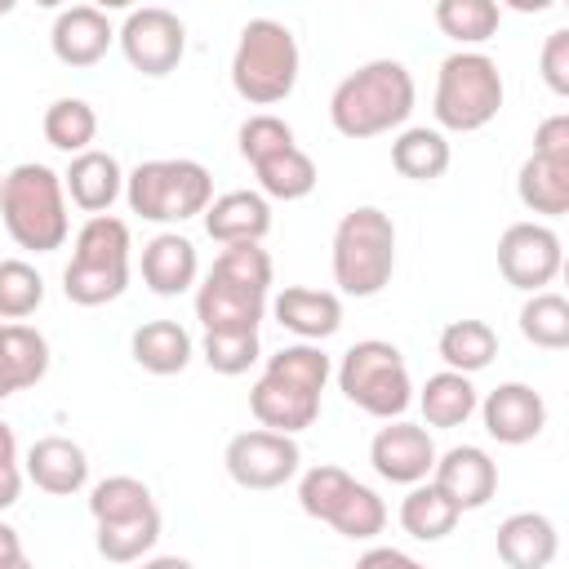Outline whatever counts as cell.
I'll list each match as a JSON object with an SVG mask.
<instances>
[{
    "label": "cell",
    "instance_id": "obj_48",
    "mask_svg": "<svg viewBox=\"0 0 569 569\" xmlns=\"http://www.w3.org/2000/svg\"><path fill=\"white\" fill-rule=\"evenodd\" d=\"M0 182H4V173H0Z\"/></svg>",
    "mask_w": 569,
    "mask_h": 569
},
{
    "label": "cell",
    "instance_id": "obj_34",
    "mask_svg": "<svg viewBox=\"0 0 569 569\" xmlns=\"http://www.w3.org/2000/svg\"><path fill=\"white\" fill-rule=\"evenodd\" d=\"M40 129H44V142L53 151H67V156H80L93 147L98 138V111L84 102V98H53L40 116Z\"/></svg>",
    "mask_w": 569,
    "mask_h": 569
},
{
    "label": "cell",
    "instance_id": "obj_25",
    "mask_svg": "<svg viewBox=\"0 0 569 569\" xmlns=\"http://www.w3.org/2000/svg\"><path fill=\"white\" fill-rule=\"evenodd\" d=\"M49 373V338L36 325L0 320V400L36 387Z\"/></svg>",
    "mask_w": 569,
    "mask_h": 569
},
{
    "label": "cell",
    "instance_id": "obj_20",
    "mask_svg": "<svg viewBox=\"0 0 569 569\" xmlns=\"http://www.w3.org/2000/svg\"><path fill=\"white\" fill-rule=\"evenodd\" d=\"M22 476L49 498H71L89 485V453L71 436H40L22 453Z\"/></svg>",
    "mask_w": 569,
    "mask_h": 569
},
{
    "label": "cell",
    "instance_id": "obj_45",
    "mask_svg": "<svg viewBox=\"0 0 569 569\" xmlns=\"http://www.w3.org/2000/svg\"><path fill=\"white\" fill-rule=\"evenodd\" d=\"M18 556H27V551H22V538H18L13 525L0 520V565H9V560H18Z\"/></svg>",
    "mask_w": 569,
    "mask_h": 569
},
{
    "label": "cell",
    "instance_id": "obj_23",
    "mask_svg": "<svg viewBox=\"0 0 569 569\" xmlns=\"http://www.w3.org/2000/svg\"><path fill=\"white\" fill-rule=\"evenodd\" d=\"M493 551L507 569H547L560 551L556 520L542 511H511L493 533Z\"/></svg>",
    "mask_w": 569,
    "mask_h": 569
},
{
    "label": "cell",
    "instance_id": "obj_18",
    "mask_svg": "<svg viewBox=\"0 0 569 569\" xmlns=\"http://www.w3.org/2000/svg\"><path fill=\"white\" fill-rule=\"evenodd\" d=\"M116 44V27L98 4H71L49 27V49L62 67H93Z\"/></svg>",
    "mask_w": 569,
    "mask_h": 569
},
{
    "label": "cell",
    "instance_id": "obj_12",
    "mask_svg": "<svg viewBox=\"0 0 569 569\" xmlns=\"http://www.w3.org/2000/svg\"><path fill=\"white\" fill-rule=\"evenodd\" d=\"M116 44L133 71L160 80V76L178 71V62L187 58V27L173 9L142 4V9L124 13V22L116 27Z\"/></svg>",
    "mask_w": 569,
    "mask_h": 569
},
{
    "label": "cell",
    "instance_id": "obj_19",
    "mask_svg": "<svg viewBox=\"0 0 569 569\" xmlns=\"http://www.w3.org/2000/svg\"><path fill=\"white\" fill-rule=\"evenodd\" d=\"M267 311L276 316L280 329H289L298 342H325L342 329V298L333 289H311V284H284Z\"/></svg>",
    "mask_w": 569,
    "mask_h": 569
},
{
    "label": "cell",
    "instance_id": "obj_41",
    "mask_svg": "<svg viewBox=\"0 0 569 569\" xmlns=\"http://www.w3.org/2000/svg\"><path fill=\"white\" fill-rule=\"evenodd\" d=\"M538 71L556 98H569V27L547 31L542 53H538Z\"/></svg>",
    "mask_w": 569,
    "mask_h": 569
},
{
    "label": "cell",
    "instance_id": "obj_38",
    "mask_svg": "<svg viewBox=\"0 0 569 569\" xmlns=\"http://www.w3.org/2000/svg\"><path fill=\"white\" fill-rule=\"evenodd\" d=\"M147 507H156V498H151V489L138 476H107V480H98L89 489V516H93V525L120 520V516H138Z\"/></svg>",
    "mask_w": 569,
    "mask_h": 569
},
{
    "label": "cell",
    "instance_id": "obj_46",
    "mask_svg": "<svg viewBox=\"0 0 569 569\" xmlns=\"http://www.w3.org/2000/svg\"><path fill=\"white\" fill-rule=\"evenodd\" d=\"M142 569H196L187 556H147V560H138Z\"/></svg>",
    "mask_w": 569,
    "mask_h": 569
},
{
    "label": "cell",
    "instance_id": "obj_28",
    "mask_svg": "<svg viewBox=\"0 0 569 569\" xmlns=\"http://www.w3.org/2000/svg\"><path fill=\"white\" fill-rule=\"evenodd\" d=\"M418 409H422V427H436V431H453L462 427L476 405H480V391L467 373H453V369H440L431 373L422 387H418Z\"/></svg>",
    "mask_w": 569,
    "mask_h": 569
},
{
    "label": "cell",
    "instance_id": "obj_9",
    "mask_svg": "<svg viewBox=\"0 0 569 569\" xmlns=\"http://www.w3.org/2000/svg\"><path fill=\"white\" fill-rule=\"evenodd\" d=\"M502 98H507V84H502L498 62L480 49H453L436 71V93H431L436 129L476 133L489 120H498Z\"/></svg>",
    "mask_w": 569,
    "mask_h": 569
},
{
    "label": "cell",
    "instance_id": "obj_35",
    "mask_svg": "<svg viewBox=\"0 0 569 569\" xmlns=\"http://www.w3.org/2000/svg\"><path fill=\"white\" fill-rule=\"evenodd\" d=\"M431 18H436V27H440L453 44L476 49V44H485V40L498 36L502 9H498L493 0H440V4L431 9Z\"/></svg>",
    "mask_w": 569,
    "mask_h": 569
},
{
    "label": "cell",
    "instance_id": "obj_24",
    "mask_svg": "<svg viewBox=\"0 0 569 569\" xmlns=\"http://www.w3.org/2000/svg\"><path fill=\"white\" fill-rule=\"evenodd\" d=\"M209 240L227 244H262L271 231V200H262L258 191H222L209 200V209L200 213Z\"/></svg>",
    "mask_w": 569,
    "mask_h": 569
},
{
    "label": "cell",
    "instance_id": "obj_26",
    "mask_svg": "<svg viewBox=\"0 0 569 569\" xmlns=\"http://www.w3.org/2000/svg\"><path fill=\"white\" fill-rule=\"evenodd\" d=\"M249 169H253V178H258V196H262V200H284V204H289V200H307V196L316 191V182H320L316 160H311L298 142L258 156Z\"/></svg>",
    "mask_w": 569,
    "mask_h": 569
},
{
    "label": "cell",
    "instance_id": "obj_4",
    "mask_svg": "<svg viewBox=\"0 0 569 569\" xmlns=\"http://www.w3.org/2000/svg\"><path fill=\"white\" fill-rule=\"evenodd\" d=\"M0 222L18 249H31V253L62 249L71 236L62 173L40 160L13 164L0 182Z\"/></svg>",
    "mask_w": 569,
    "mask_h": 569
},
{
    "label": "cell",
    "instance_id": "obj_31",
    "mask_svg": "<svg viewBox=\"0 0 569 569\" xmlns=\"http://www.w3.org/2000/svg\"><path fill=\"white\" fill-rule=\"evenodd\" d=\"M516 196L529 213H542V218L569 213V164L529 151L520 173H516Z\"/></svg>",
    "mask_w": 569,
    "mask_h": 569
},
{
    "label": "cell",
    "instance_id": "obj_27",
    "mask_svg": "<svg viewBox=\"0 0 569 569\" xmlns=\"http://www.w3.org/2000/svg\"><path fill=\"white\" fill-rule=\"evenodd\" d=\"M129 351H133L138 369H147L156 378H173V373H182L191 365L196 342H191V333L178 320H147V325L133 329Z\"/></svg>",
    "mask_w": 569,
    "mask_h": 569
},
{
    "label": "cell",
    "instance_id": "obj_37",
    "mask_svg": "<svg viewBox=\"0 0 569 569\" xmlns=\"http://www.w3.org/2000/svg\"><path fill=\"white\" fill-rule=\"evenodd\" d=\"M44 302V276L27 258H0V320L22 325Z\"/></svg>",
    "mask_w": 569,
    "mask_h": 569
},
{
    "label": "cell",
    "instance_id": "obj_40",
    "mask_svg": "<svg viewBox=\"0 0 569 569\" xmlns=\"http://www.w3.org/2000/svg\"><path fill=\"white\" fill-rule=\"evenodd\" d=\"M236 142H240V156L253 164L258 156H267V151H276V147H289V142H298V138H293V124L280 120L276 111H253V116L240 124Z\"/></svg>",
    "mask_w": 569,
    "mask_h": 569
},
{
    "label": "cell",
    "instance_id": "obj_3",
    "mask_svg": "<svg viewBox=\"0 0 569 569\" xmlns=\"http://www.w3.org/2000/svg\"><path fill=\"white\" fill-rule=\"evenodd\" d=\"M271 253L262 244H227L196 284V320L204 333H258L271 302Z\"/></svg>",
    "mask_w": 569,
    "mask_h": 569
},
{
    "label": "cell",
    "instance_id": "obj_11",
    "mask_svg": "<svg viewBox=\"0 0 569 569\" xmlns=\"http://www.w3.org/2000/svg\"><path fill=\"white\" fill-rule=\"evenodd\" d=\"M298 507L329 525L333 533L351 538V542H369L387 529V502L360 485L351 471L333 467V462H320V467H307L302 480H298Z\"/></svg>",
    "mask_w": 569,
    "mask_h": 569
},
{
    "label": "cell",
    "instance_id": "obj_30",
    "mask_svg": "<svg viewBox=\"0 0 569 569\" xmlns=\"http://www.w3.org/2000/svg\"><path fill=\"white\" fill-rule=\"evenodd\" d=\"M160 525H164L160 507H147L138 516H120V520H102V525H93V547L111 565H138L156 551Z\"/></svg>",
    "mask_w": 569,
    "mask_h": 569
},
{
    "label": "cell",
    "instance_id": "obj_32",
    "mask_svg": "<svg viewBox=\"0 0 569 569\" xmlns=\"http://www.w3.org/2000/svg\"><path fill=\"white\" fill-rule=\"evenodd\" d=\"M436 351H440L445 369L471 378V373H480V369L493 365V356H498V333H493L489 320H471V316H462V320H449V325L440 329Z\"/></svg>",
    "mask_w": 569,
    "mask_h": 569
},
{
    "label": "cell",
    "instance_id": "obj_15",
    "mask_svg": "<svg viewBox=\"0 0 569 569\" xmlns=\"http://www.w3.org/2000/svg\"><path fill=\"white\" fill-rule=\"evenodd\" d=\"M436 440L422 422H405V418H391L387 427L373 431L369 440V467L387 480V485H422L431 480V467H436Z\"/></svg>",
    "mask_w": 569,
    "mask_h": 569
},
{
    "label": "cell",
    "instance_id": "obj_13",
    "mask_svg": "<svg viewBox=\"0 0 569 569\" xmlns=\"http://www.w3.org/2000/svg\"><path fill=\"white\" fill-rule=\"evenodd\" d=\"M222 467L227 476L240 485V489H253V493H267V489H280L298 476L302 467V449H298V436H280V431H267V427H249V431H236L222 449Z\"/></svg>",
    "mask_w": 569,
    "mask_h": 569
},
{
    "label": "cell",
    "instance_id": "obj_5",
    "mask_svg": "<svg viewBox=\"0 0 569 569\" xmlns=\"http://www.w3.org/2000/svg\"><path fill=\"white\" fill-rule=\"evenodd\" d=\"M329 267L338 298H378L396 276V222L378 204H356L338 218Z\"/></svg>",
    "mask_w": 569,
    "mask_h": 569
},
{
    "label": "cell",
    "instance_id": "obj_36",
    "mask_svg": "<svg viewBox=\"0 0 569 569\" xmlns=\"http://www.w3.org/2000/svg\"><path fill=\"white\" fill-rule=\"evenodd\" d=\"M520 333L525 342L542 351H565L569 347V298L556 289H538L520 302Z\"/></svg>",
    "mask_w": 569,
    "mask_h": 569
},
{
    "label": "cell",
    "instance_id": "obj_29",
    "mask_svg": "<svg viewBox=\"0 0 569 569\" xmlns=\"http://www.w3.org/2000/svg\"><path fill=\"white\" fill-rule=\"evenodd\" d=\"M453 151H449V138L436 129V124H405L396 138H391V169L409 182H436L445 178Z\"/></svg>",
    "mask_w": 569,
    "mask_h": 569
},
{
    "label": "cell",
    "instance_id": "obj_39",
    "mask_svg": "<svg viewBox=\"0 0 569 569\" xmlns=\"http://www.w3.org/2000/svg\"><path fill=\"white\" fill-rule=\"evenodd\" d=\"M200 356H204V365L213 369V373H222V378H240V373H249L253 365H258V356H262V342H258V333H204L200 338Z\"/></svg>",
    "mask_w": 569,
    "mask_h": 569
},
{
    "label": "cell",
    "instance_id": "obj_44",
    "mask_svg": "<svg viewBox=\"0 0 569 569\" xmlns=\"http://www.w3.org/2000/svg\"><path fill=\"white\" fill-rule=\"evenodd\" d=\"M356 569H427V565L400 547H369L365 556H356Z\"/></svg>",
    "mask_w": 569,
    "mask_h": 569
},
{
    "label": "cell",
    "instance_id": "obj_17",
    "mask_svg": "<svg viewBox=\"0 0 569 569\" xmlns=\"http://www.w3.org/2000/svg\"><path fill=\"white\" fill-rule=\"evenodd\" d=\"M431 485L458 507V511H480L498 493V462L480 445H453L436 453Z\"/></svg>",
    "mask_w": 569,
    "mask_h": 569
},
{
    "label": "cell",
    "instance_id": "obj_16",
    "mask_svg": "<svg viewBox=\"0 0 569 569\" xmlns=\"http://www.w3.org/2000/svg\"><path fill=\"white\" fill-rule=\"evenodd\" d=\"M476 413H480L489 440H498V445H529L547 427V400L529 382H498L493 391H485Z\"/></svg>",
    "mask_w": 569,
    "mask_h": 569
},
{
    "label": "cell",
    "instance_id": "obj_10",
    "mask_svg": "<svg viewBox=\"0 0 569 569\" xmlns=\"http://www.w3.org/2000/svg\"><path fill=\"white\" fill-rule=\"evenodd\" d=\"M338 391L369 418H405V409L413 405V378H409V365L400 356L396 342L387 338H360L342 351L338 369Z\"/></svg>",
    "mask_w": 569,
    "mask_h": 569
},
{
    "label": "cell",
    "instance_id": "obj_6",
    "mask_svg": "<svg viewBox=\"0 0 569 569\" xmlns=\"http://www.w3.org/2000/svg\"><path fill=\"white\" fill-rule=\"evenodd\" d=\"M302 71L298 36L280 18H249L231 49V89L249 107H276L293 93Z\"/></svg>",
    "mask_w": 569,
    "mask_h": 569
},
{
    "label": "cell",
    "instance_id": "obj_42",
    "mask_svg": "<svg viewBox=\"0 0 569 569\" xmlns=\"http://www.w3.org/2000/svg\"><path fill=\"white\" fill-rule=\"evenodd\" d=\"M22 453H18V436L13 427L0 418V511H9L22 498Z\"/></svg>",
    "mask_w": 569,
    "mask_h": 569
},
{
    "label": "cell",
    "instance_id": "obj_1",
    "mask_svg": "<svg viewBox=\"0 0 569 569\" xmlns=\"http://www.w3.org/2000/svg\"><path fill=\"white\" fill-rule=\"evenodd\" d=\"M329 378L333 360L320 342H289L276 356H267V369L249 387V413L267 431L298 436L320 418V396Z\"/></svg>",
    "mask_w": 569,
    "mask_h": 569
},
{
    "label": "cell",
    "instance_id": "obj_2",
    "mask_svg": "<svg viewBox=\"0 0 569 569\" xmlns=\"http://www.w3.org/2000/svg\"><path fill=\"white\" fill-rule=\"evenodd\" d=\"M413 102H418V89L409 67L400 58H369L333 84L329 124L351 142L400 133L413 116Z\"/></svg>",
    "mask_w": 569,
    "mask_h": 569
},
{
    "label": "cell",
    "instance_id": "obj_22",
    "mask_svg": "<svg viewBox=\"0 0 569 569\" xmlns=\"http://www.w3.org/2000/svg\"><path fill=\"white\" fill-rule=\"evenodd\" d=\"M142 284L156 298H178L200 284V253L182 231H156L142 244Z\"/></svg>",
    "mask_w": 569,
    "mask_h": 569
},
{
    "label": "cell",
    "instance_id": "obj_7",
    "mask_svg": "<svg viewBox=\"0 0 569 569\" xmlns=\"http://www.w3.org/2000/svg\"><path fill=\"white\" fill-rule=\"evenodd\" d=\"M213 200V173L191 156H156L124 173V204L142 222L173 227L200 218Z\"/></svg>",
    "mask_w": 569,
    "mask_h": 569
},
{
    "label": "cell",
    "instance_id": "obj_47",
    "mask_svg": "<svg viewBox=\"0 0 569 569\" xmlns=\"http://www.w3.org/2000/svg\"><path fill=\"white\" fill-rule=\"evenodd\" d=\"M0 569H36L27 556H18V560H9V565H0Z\"/></svg>",
    "mask_w": 569,
    "mask_h": 569
},
{
    "label": "cell",
    "instance_id": "obj_8",
    "mask_svg": "<svg viewBox=\"0 0 569 569\" xmlns=\"http://www.w3.org/2000/svg\"><path fill=\"white\" fill-rule=\"evenodd\" d=\"M129 222L116 213L84 218L62 271V293L76 307H107L129 289Z\"/></svg>",
    "mask_w": 569,
    "mask_h": 569
},
{
    "label": "cell",
    "instance_id": "obj_21",
    "mask_svg": "<svg viewBox=\"0 0 569 569\" xmlns=\"http://www.w3.org/2000/svg\"><path fill=\"white\" fill-rule=\"evenodd\" d=\"M62 191H67V200H71L80 213H89V218L111 213V204L124 196V169H120V160H116L111 151L89 147V151L71 156V164H67V173H62Z\"/></svg>",
    "mask_w": 569,
    "mask_h": 569
},
{
    "label": "cell",
    "instance_id": "obj_14",
    "mask_svg": "<svg viewBox=\"0 0 569 569\" xmlns=\"http://www.w3.org/2000/svg\"><path fill=\"white\" fill-rule=\"evenodd\" d=\"M560 267H565V244L556 227L529 218V222H511L498 236V271L511 289L538 293L560 276Z\"/></svg>",
    "mask_w": 569,
    "mask_h": 569
},
{
    "label": "cell",
    "instance_id": "obj_33",
    "mask_svg": "<svg viewBox=\"0 0 569 569\" xmlns=\"http://www.w3.org/2000/svg\"><path fill=\"white\" fill-rule=\"evenodd\" d=\"M400 529L409 533V538H418V542H440V538H449L453 529H458V520H462V511L431 485V480H422V485H409V493L400 498Z\"/></svg>",
    "mask_w": 569,
    "mask_h": 569
},
{
    "label": "cell",
    "instance_id": "obj_43",
    "mask_svg": "<svg viewBox=\"0 0 569 569\" xmlns=\"http://www.w3.org/2000/svg\"><path fill=\"white\" fill-rule=\"evenodd\" d=\"M533 156H547V160H565L569 164V111H556V116L538 120V129H533Z\"/></svg>",
    "mask_w": 569,
    "mask_h": 569
}]
</instances>
